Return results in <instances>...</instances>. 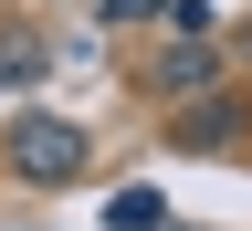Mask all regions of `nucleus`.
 <instances>
[{
    "label": "nucleus",
    "instance_id": "1",
    "mask_svg": "<svg viewBox=\"0 0 252 231\" xmlns=\"http://www.w3.org/2000/svg\"><path fill=\"white\" fill-rule=\"evenodd\" d=\"M11 168L42 179V189H63V179L84 168V137H74L63 116H21V126H11Z\"/></svg>",
    "mask_w": 252,
    "mask_h": 231
},
{
    "label": "nucleus",
    "instance_id": "2",
    "mask_svg": "<svg viewBox=\"0 0 252 231\" xmlns=\"http://www.w3.org/2000/svg\"><path fill=\"white\" fill-rule=\"evenodd\" d=\"M42 74V42H32V32H0V84H32Z\"/></svg>",
    "mask_w": 252,
    "mask_h": 231
}]
</instances>
